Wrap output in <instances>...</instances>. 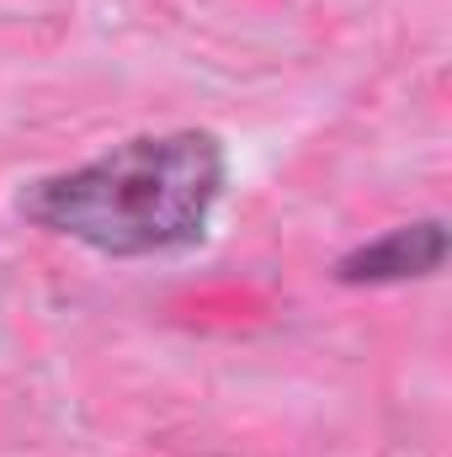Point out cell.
Returning <instances> with one entry per match:
<instances>
[{
  "instance_id": "obj_1",
  "label": "cell",
  "mask_w": 452,
  "mask_h": 457,
  "mask_svg": "<svg viewBox=\"0 0 452 457\" xmlns=\"http://www.w3.org/2000/svg\"><path fill=\"white\" fill-rule=\"evenodd\" d=\"M229 187V149L208 128L138 133L21 187L27 224L113 261L181 255L208 239Z\"/></svg>"
},
{
  "instance_id": "obj_2",
  "label": "cell",
  "mask_w": 452,
  "mask_h": 457,
  "mask_svg": "<svg viewBox=\"0 0 452 457\" xmlns=\"http://www.w3.org/2000/svg\"><path fill=\"white\" fill-rule=\"evenodd\" d=\"M448 261V228L442 219H421V224H399L356 250H346L336 261V282L346 287H394V282H415L442 271Z\"/></svg>"
}]
</instances>
